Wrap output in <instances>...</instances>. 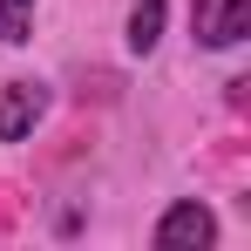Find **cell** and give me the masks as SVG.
<instances>
[{
    "label": "cell",
    "instance_id": "2",
    "mask_svg": "<svg viewBox=\"0 0 251 251\" xmlns=\"http://www.w3.org/2000/svg\"><path fill=\"white\" fill-rule=\"evenodd\" d=\"M210 238H217V217H210L197 197H176V204L156 217V245L163 251H204Z\"/></svg>",
    "mask_w": 251,
    "mask_h": 251
},
{
    "label": "cell",
    "instance_id": "1",
    "mask_svg": "<svg viewBox=\"0 0 251 251\" xmlns=\"http://www.w3.org/2000/svg\"><path fill=\"white\" fill-rule=\"evenodd\" d=\"M190 34L204 48H238L251 34V0H190Z\"/></svg>",
    "mask_w": 251,
    "mask_h": 251
},
{
    "label": "cell",
    "instance_id": "3",
    "mask_svg": "<svg viewBox=\"0 0 251 251\" xmlns=\"http://www.w3.org/2000/svg\"><path fill=\"white\" fill-rule=\"evenodd\" d=\"M41 116H48V82H7L0 88V143L34 136Z\"/></svg>",
    "mask_w": 251,
    "mask_h": 251
},
{
    "label": "cell",
    "instance_id": "4",
    "mask_svg": "<svg viewBox=\"0 0 251 251\" xmlns=\"http://www.w3.org/2000/svg\"><path fill=\"white\" fill-rule=\"evenodd\" d=\"M129 54H150V48L163 41V0H136V7H129Z\"/></svg>",
    "mask_w": 251,
    "mask_h": 251
},
{
    "label": "cell",
    "instance_id": "5",
    "mask_svg": "<svg viewBox=\"0 0 251 251\" xmlns=\"http://www.w3.org/2000/svg\"><path fill=\"white\" fill-rule=\"evenodd\" d=\"M27 34H34V0H0V41L21 48Z\"/></svg>",
    "mask_w": 251,
    "mask_h": 251
}]
</instances>
